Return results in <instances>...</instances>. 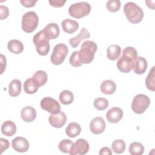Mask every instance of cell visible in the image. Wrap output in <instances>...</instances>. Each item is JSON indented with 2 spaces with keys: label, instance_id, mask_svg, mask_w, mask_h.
Masks as SVG:
<instances>
[{
  "label": "cell",
  "instance_id": "obj_1",
  "mask_svg": "<svg viewBox=\"0 0 155 155\" xmlns=\"http://www.w3.org/2000/svg\"><path fill=\"white\" fill-rule=\"evenodd\" d=\"M97 44L92 41H84L79 51V58L82 64H88L91 62L94 57L96 51H97Z\"/></svg>",
  "mask_w": 155,
  "mask_h": 155
},
{
  "label": "cell",
  "instance_id": "obj_2",
  "mask_svg": "<svg viewBox=\"0 0 155 155\" xmlns=\"http://www.w3.org/2000/svg\"><path fill=\"white\" fill-rule=\"evenodd\" d=\"M124 12L128 21L132 24L139 23L143 18V10L133 2H127L124 5Z\"/></svg>",
  "mask_w": 155,
  "mask_h": 155
},
{
  "label": "cell",
  "instance_id": "obj_3",
  "mask_svg": "<svg viewBox=\"0 0 155 155\" xmlns=\"http://www.w3.org/2000/svg\"><path fill=\"white\" fill-rule=\"evenodd\" d=\"M33 42L36 45V51L41 56L47 55L50 51L49 39L45 35L43 30L38 31L33 38Z\"/></svg>",
  "mask_w": 155,
  "mask_h": 155
},
{
  "label": "cell",
  "instance_id": "obj_4",
  "mask_svg": "<svg viewBox=\"0 0 155 155\" xmlns=\"http://www.w3.org/2000/svg\"><path fill=\"white\" fill-rule=\"evenodd\" d=\"M39 18L37 14L33 11H30L25 13L22 16L21 27L24 31L30 33L37 28Z\"/></svg>",
  "mask_w": 155,
  "mask_h": 155
},
{
  "label": "cell",
  "instance_id": "obj_5",
  "mask_svg": "<svg viewBox=\"0 0 155 155\" xmlns=\"http://www.w3.org/2000/svg\"><path fill=\"white\" fill-rule=\"evenodd\" d=\"M91 11V6L87 2H79L71 4L68 8L69 15L75 18H82L87 16Z\"/></svg>",
  "mask_w": 155,
  "mask_h": 155
},
{
  "label": "cell",
  "instance_id": "obj_6",
  "mask_svg": "<svg viewBox=\"0 0 155 155\" xmlns=\"http://www.w3.org/2000/svg\"><path fill=\"white\" fill-rule=\"evenodd\" d=\"M150 104V98L145 94H138L135 96L131 104V108L136 114H142Z\"/></svg>",
  "mask_w": 155,
  "mask_h": 155
},
{
  "label": "cell",
  "instance_id": "obj_7",
  "mask_svg": "<svg viewBox=\"0 0 155 155\" xmlns=\"http://www.w3.org/2000/svg\"><path fill=\"white\" fill-rule=\"evenodd\" d=\"M68 52V49L66 45L62 43L56 44L50 56L51 62L56 65L61 64L64 61Z\"/></svg>",
  "mask_w": 155,
  "mask_h": 155
},
{
  "label": "cell",
  "instance_id": "obj_8",
  "mask_svg": "<svg viewBox=\"0 0 155 155\" xmlns=\"http://www.w3.org/2000/svg\"><path fill=\"white\" fill-rule=\"evenodd\" d=\"M40 105L42 109L51 114H56L61 111L59 103L56 100L50 97H44L40 102Z\"/></svg>",
  "mask_w": 155,
  "mask_h": 155
},
{
  "label": "cell",
  "instance_id": "obj_9",
  "mask_svg": "<svg viewBox=\"0 0 155 155\" xmlns=\"http://www.w3.org/2000/svg\"><path fill=\"white\" fill-rule=\"evenodd\" d=\"M89 148V143L86 140L84 139H79L74 143L73 148L70 154H85L88 153Z\"/></svg>",
  "mask_w": 155,
  "mask_h": 155
},
{
  "label": "cell",
  "instance_id": "obj_10",
  "mask_svg": "<svg viewBox=\"0 0 155 155\" xmlns=\"http://www.w3.org/2000/svg\"><path fill=\"white\" fill-rule=\"evenodd\" d=\"M66 121V114L61 111L56 114H51L48 118L50 124L53 127L58 128L62 127L65 124Z\"/></svg>",
  "mask_w": 155,
  "mask_h": 155
},
{
  "label": "cell",
  "instance_id": "obj_11",
  "mask_svg": "<svg viewBox=\"0 0 155 155\" xmlns=\"http://www.w3.org/2000/svg\"><path fill=\"white\" fill-rule=\"evenodd\" d=\"M12 148L18 152L24 153L28 151L29 148V142L27 139L18 136L14 138L12 142Z\"/></svg>",
  "mask_w": 155,
  "mask_h": 155
},
{
  "label": "cell",
  "instance_id": "obj_12",
  "mask_svg": "<svg viewBox=\"0 0 155 155\" xmlns=\"http://www.w3.org/2000/svg\"><path fill=\"white\" fill-rule=\"evenodd\" d=\"M134 61L131 59L122 56L117 62V69L122 73H129L131 70L133 69Z\"/></svg>",
  "mask_w": 155,
  "mask_h": 155
},
{
  "label": "cell",
  "instance_id": "obj_13",
  "mask_svg": "<svg viewBox=\"0 0 155 155\" xmlns=\"http://www.w3.org/2000/svg\"><path fill=\"white\" fill-rule=\"evenodd\" d=\"M90 128L93 134H99L105 129V122L102 117H96L90 123Z\"/></svg>",
  "mask_w": 155,
  "mask_h": 155
},
{
  "label": "cell",
  "instance_id": "obj_14",
  "mask_svg": "<svg viewBox=\"0 0 155 155\" xmlns=\"http://www.w3.org/2000/svg\"><path fill=\"white\" fill-rule=\"evenodd\" d=\"M123 117V111L119 107H113L106 113V117L109 122L117 123Z\"/></svg>",
  "mask_w": 155,
  "mask_h": 155
},
{
  "label": "cell",
  "instance_id": "obj_15",
  "mask_svg": "<svg viewBox=\"0 0 155 155\" xmlns=\"http://www.w3.org/2000/svg\"><path fill=\"white\" fill-rule=\"evenodd\" d=\"M46 36L50 39H54L58 37L60 30L59 26L56 23H50L43 29Z\"/></svg>",
  "mask_w": 155,
  "mask_h": 155
},
{
  "label": "cell",
  "instance_id": "obj_16",
  "mask_svg": "<svg viewBox=\"0 0 155 155\" xmlns=\"http://www.w3.org/2000/svg\"><path fill=\"white\" fill-rule=\"evenodd\" d=\"M90 37V34L86 28H82L78 35L71 38L69 39V44L73 48H76L80 42L85 39H88Z\"/></svg>",
  "mask_w": 155,
  "mask_h": 155
},
{
  "label": "cell",
  "instance_id": "obj_17",
  "mask_svg": "<svg viewBox=\"0 0 155 155\" xmlns=\"http://www.w3.org/2000/svg\"><path fill=\"white\" fill-rule=\"evenodd\" d=\"M21 117L24 121L26 122H31L33 121L36 117V110L32 107L26 106L22 109Z\"/></svg>",
  "mask_w": 155,
  "mask_h": 155
},
{
  "label": "cell",
  "instance_id": "obj_18",
  "mask_svg": "<svg viewBox=\"0 0 155 155\" xmlns=\"http://www.w3.org/2000/svg\"><path fill=\"white\" fill-rule=\"evenodd\" d=\"M61 25L64 31L68 34H72L76 31L79 28V24L77 21L71 19H65L61 22Z\"/></svg>",
  "mask_w": 155,
  "mask_h": 155
},
{
  "label": "cell",
  "instance_id": "obj_19",
  "mask_svg": "<svg viewBox=\"0 0 155 155\" xmlns=\"http://www.w3.org/2000/svg\"><path fill=\"white\" fill-rule=\"evenodd\" d=\"M147 61L144 58L141 56L137 57L134 64V72L137 74H143L147 70Z\"/></svg>",
  "mask_w": 155,
  "mask_h": 155
},
{
  "label": "cell",
  "instance_id": "obj_20",
  "mask_svg": "<svg viewBox=\"0 0 155 155\" xmlns=\"http://www.w3.org/2000/svg\"><path fill=\"white\" fill-rule=\"evenodd\" d=\"M1 133L6 136H12L16 131V124L12 120L5 121L1 126Z\"/></svg>",
  "mask_w": 155,
  "mask_h": 155
},
{
  "label": "cell",
  "instance_id": "obj_21",
  "mask_svg": "<svg viewBox=\"0 0 155 155\" xmlns=\"http://www.w3.org/2000/svg\"><path fill=\"white\" fill-rule=\"evenodd\" d=\"M101 91L105 94L110 95L113 94L116 90L115 82L111 80H105L101 84Z\"/></svg>",
  "mask_w": 155,
  "mask_h": 155
},
{
  "label": "cell",
  "instance_id": "obj_22",
  "mask_svg": "<svg viewBox=\"0 0 155 155\" xmlns=\"http://www.w3.org/2000/svg\"><path fill=\"white\" fill-rule=\"evenodd\" d=\"M21 82L19 79L12 80L8 85V94L12 97L18 96L21 92Z\"/></svg>",
  "mask_w": 155,
  "mask_h": 155
},
{
  "label": "cell",
  "instance_id": "obj_23",
  "mask_svg": "<svg viewBox=\"0 0 155 155\" xmlns=\"http://www.w3.org/2000/svg\"><path fill=\"white\" fill-rule=\"evenodd\" d=\"M39 87L38 83L33 78L27 79L24 83V90L27 94L35 93Z\"/></svg>",
  "mask_w": 155,
  "mask_h": 155
},
{
  "label": "cell",
  "instance_id": "obj_24",
  "mask_svg": "<svg viewBox=\"0 0 155 155\" xmlns=\"http://www.w3.org/2000/svg\"><path fill=\"white\" fill-rule=\"evenodd\" d=\"M7 48L8 50L14 54H20L24 50L23 44L17 39H12L8 42Z\"/></svg>",
  "mask_w": 155,
  "mask_h": 155
},
{
  "label": "cell",
  "instance_id": "obj_25",
  "mask_svg": "<svg viewBox=\"0 0 155 155\" xmlns=\"http://www.w3.org/2000/svg\"><path fill=\"white\" fill-rule=\"evenodd\" d=\"M81 132V125L76 122L70 123L65 129L66 134L70 137H75Z\"/></svg>",
  "mask_w": 155,
  "mask_h": 155
},
{
  "label": "cell",
  "instance_id": "obj_26",
  "mask_svg": "<svg viewBox=\"0 0 155 155\" xmlns=\"http://www.w3.org/2000/svg\"><path fill=\"white\" fill-rule=\"evenodd\" d=\"M107 58L111 61L116 60L121 53V48L119 45L113 44L110 45L107 50Z\"/></svg>",
  "mask_w": 155,
  "mask_h": 155
},
{
  "label": "cell",
  "instance_id": "obj_27",
  "mask_svg": "<svg viewBox=\"0 0 155 155\" xmlns=\"http://www.w3.org/2000/svg\"><path fill=\"white\" fill-rule=\"evenodd\" d=\"M147 88L152 91L155 90V67L153 66L150 70L145 79Z\"/></svg>",
  "mask_w": 155,
  "mask_h": 155
},
{
  "label": "cell",
  "instance_id": "obj_28",
  "mask_svg": "<svg viewBox=\"0 0 155 155\" xmlns=\"http://www.w3.org/2000/svg\"><path fill=\"white\" fill-rule=\"evenodd\" d=\"M59 99L60 102L64 105H69L74 100V95L71 91L65 90L61 92Z\"/></svg>",
  "mask_w": 155,
  "mask_h": 155
},
{
  "label": "cell",
  "instance_id": "obj_29",
  "mask_svg": "<svg viewBox=\"0 0 155 155\" xmlns=\"http://www.w3.org/2000/svg\"><path fill=\"white\" fill-rule=\"evenodd\" d=\"M32 78L36 81L39 87L45 85L47 81V74L43 70L36 71Z\"/></svg>",
  "mask_w": 155,
  "mask_h": 155
},
{
  "label": "cell",
  "instance_id": "obj_30",
  "mask_svg": "<svg viewBox=\"0 0 155 155\" xmlns=\"http://www.w3.org/2000/svg\"><path fill=\"white\" fill-rule=\"evenodd\" d=\"M74 143L70 139H64L62 140L58 145L59 150L65 153H70L73 147Z\"/></svg>",
  "mask_w": 155,
  "mask_h": 155
},
{
  "label": "cell",
  "instance_id": "obj_31",
  "mask_svg": "<svg viewBox=\"0 0 155 155\" xmlns=\"http://www.w3.org/2000/svg\"><path fill=\"white\" fill-rule=\"evenodd\" d=\"M144 151L143 145L138 142L131 143L129 146V152L132 155H142Z\"/></svg>",
  "mask_w": 155,
  "mask_h": 155
},
{
  "label": "cell",
  "instance_id": "obj_32",
  "mask_svg": "<svg viewBox=\"0 0 155 155\" xmlns=\"http://www.w3.org/2000/svg\"><path fill=\"white\" fill-rule=\"evenodd\" d=\"M111 148L114 153L117 154H121L124 153L125 150V143L122 139L115 140L112 143Z\"/></svg>",
  "mask_w": 155,
  "mask_h": 155
},
{
  "label": "cell",
  "instance_id": "obj_33",
  "mask_svg": "<svg viewBox=\"0 0 155 155\" xmlns=\"http://www.w3.org/2000/svg\"><path fill=\"white\" fill-rule=\"evenodd\" d=\"M93 104L96 109L99 111H102L108 108V101L104 97H97L94 99Z\"/></svg>",
  "mask_w": 155,
  "mask_h": 155
},
{
  "label": "cell",
  "instance_id": "obj_34",
  "mask_svg": "<svg viewBox=\"0 0 155 155\" xmlns=\"http://www.w3.org/2000/svg\"><path fill=\"white\" fill-rule=\"evenodd\" d=\"M122 56H126L135 62L137 58V52L134 47H127L122 51Z\"/></svg>",
  "mask_w": 155,
  "mask_h": 155
},
{
  "label": "cell",
  "instance_id": "obj_35",
  "mask_svg": "<svg viewBox=\"0 0 155 155\" xmlns=\"http://www.w3.org/2000/svg\"><path fill=\"white\" fill-rule=\"evenodd\" d=\"M120 5L119 0H109L106 4V7L110 12H116L120 9Z\"/></svg>",
  "mask_w": 155,
  "mask_h": 155
},
{
  "label": "cell",
  "instance_id": "obj_36",
  "mask_svg": "<svg viewBox=\"0 0 155 155\" xmlns=\"http://www.w3.org/2000/svg\"><path fill=\"white\" fill-rule=\"evenodd\" d=\"M69 62L73 67H80L82 65L79 58V51H75L71 54L69 59Z\"/></svg>",
  "mask_w": 155,
  "mask_h": 155
},
{
  "label": "cell",
  "instance_id": "obj_37",
  "mask_svg": "<svg viewBox=\"0 0 155 155\" xmlns=\"http://www.w3.org/2000/svg\"><path fill=\"white\" fill-rule=\"evenodd\" d=\"M9 15V10L7 7L4 5L0 6V19L1 20H3L6 19Z\"/></svg>",
  "mask_w": 155,
  "mask_h": 155
},
{
  "label": "cell",
  "instance_id": "obj_38",
  "mask_svg": "<svg viewBox=\"0 0 155 155\" xmlns=\"http://www.w3.org/2000/svg\"><path fill=\"white\" fill-rule=\"evenodd\" d=\"M9 145L10 143L7 139L2 137L0 138V154H2L5 150H6L9 147Z\"/></svg>",
  "mask_w": 155,
  "mask_h": 155
},
{
  "label": "cell",
  "instance_id": "obj_39",
  "mask_svg": "<svg viewBox=\"0 0 155 155\" xmlns=\"http://www.w3.org/2000/svg\"><path fill=\"white\" fill-rule=\"evenodd\" d=\"M50 4L54 7H61L64 5L66 2V1L63 0H50L49 1Z\"/></svg>",
  "mask_w": 155,
  "mask_h": 155
},
{
  "label": "cell",
  "instance_id": "obj_40",
  "mask_svg": "<svg viewBox=\"0 0 155 155\" xmlns=\"http://www.w3.org/2000/svg\"><path fill=\"white\" fill-rule=\"evenodd\" d=\"M21 4L25 7H32L35 6V4L37 2V1H31V0H21Z\"/></svg>",
  "mask_w": 155,
  "mask_h": 155
},
{
  "label": "cell",
  "instance_id": "obj_41",
  "mask_svg": "<svg viewBox=\"0 0 155 155\" xmlns=\"http://www.w3.org/2000/svg\"><path fill=\"white\" fill-rule=\"evenodd\" d=\"M99 154L100 155H103V154H105V155H112V151H111V150L107 147H103L102 148L99 152Z\"/></svg>",
  "mask_w": 155,
  "mask_h": 155
},
{
  "label": "cell",
  "instance_id": "obj_42",
  "mask_svg": "<svg viewBox=\"0 0 155 155\" xmlns=\"http://www.w3.org/2000/svg\"><path fill=\"white\" fill-rule=\"evenodd\" d=\"M6 58L5 57L1 54V74H2L4 70L5 69V67H6Z\"/></svg>",
  "mask_w": 155,
  "mask_h": 155
}]
</instances>
